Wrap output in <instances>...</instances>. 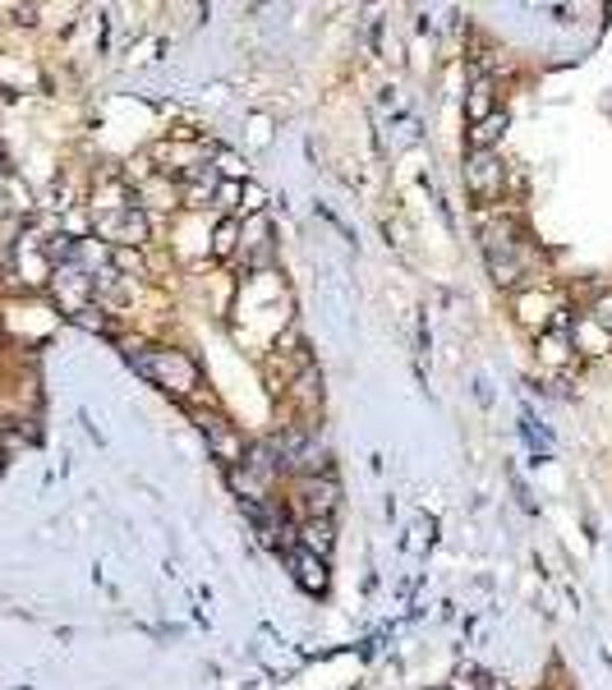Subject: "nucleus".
<instances>
[{
  "label": "nucleus",
  "mask_w": 612,
  "mask_h": 690,
  "mask_svg": "<svg viewBox=\"0 0 612 690\" xmlns=\"http://www.w3.org/2000/svg\"><path fill=\"white\" fill-rule=\"evenodd\" d=\"M129 364L144 373L148 383L167 387L171 396H194V392L203 387L199 364H194L184 350H171V346H134V350H129Z\"/></svg>",
  "instance_id": "1"
},
{
  "label": "nucleus",
  "mask_w": 612,
  "mask_h": 690,
  "mask_svg": "<svg viewBox=\"0 0 612 690\" xmlns=\"http://www.w3.org/2000/svg\"><path fill=\"white\" fill-rule=\"evenodd\" d=\"M484 249H488V268H492V276H498V285H521L534 268V249L507 222L484 230Z\"/></svg>",
  "instance_id": "2"
},
{
  "label": "nucleus",
  "mask_w": 612,
  "mask_h": 690,
  "mask_svg": "<svg viewBox=\"0 0 612 690\" xmlns=\"http://www.w3.org/2000/svg\"><path fill=\"white\" fill-rule=\"evenodd\" d=\"M465 189L479 203H492L502 194V157L498 152H469L465 157Z\"/></svg>",
  "instance_id": "3"
},
{
  "label": "nucleus",
  "mask_w": 612,
  "mask_h": 690,
  "mask_svg": "<svg viewBox=\"0 0 612 690\" xmlns=\"http://www.w3.org/2000/svg\"><path fill=\"white\" fill-rule=\"evenodd\" d=\"M98 235L111 245H138L148 235V222L138 217L134 207H106V212H98Z\"/></svg>",
  "instance_id": "4"
},
{
  "label": "nucleus",
  "mask_w": 612,
  "mask_h": 690,
  "mask_svg": "<svg viewBox=\"0 0 612 690\" xmlns=\"http://www.w3.org/2000/svg\"><path fill=\"white\" fill-rule=\"evenodd\" d=\"M199 428H203V438H207V446H212V451H217V456H222V461H226L230 470H235V465H240V461H245V451H249V446H245V438H240V433H235V428H230V423H226L222 415H212V419L203 415V423H199Z\"/></svg>",
  "instance_id": "5"
},
{
  "label": "nucleus",
  "mask_w": 612,
  "mask_h": 690,
  "mask_svg": "<svg viewBox=\"0 0 612 690\" xmlns=\"http://www.w3.org/2000/svg\"><path fill=\"white\" fill-rule=\"evenodd\" d=\"M299 507L309 520H332L337 511V484L332 479H304L299 484Z\"/></svg>",
  "instance_id": "6"
},
{
  "label": "nucleus",
  "mask_w": 612,
  "mask_h": 690,
  "mask_svg": "<svg viewBox=\"0 0 612 690\" xmlns=\"http://www.w3.org/2000/svg\"><path fill=\"white\" fill-rule=\"evenodd\" d=\"M291 566H295V576H299V585L304 589H327V566H322V557L318 553H309V548H291Z\"/></svg>",
  "instance_id": "7"
},
{
  "label": "nucleus",
  "mask_w": 612,
  "mask_h": 690,
  "mask_svg": "<svg viewBox=\"0 0 612 690\" xmlns=\"http://www.w3.org/2000/svg\"><path fill=\"white\" fill-rule=\"evenodd\" d=\"M507 134V115L492 111L488 121H479L475 129H469V152H492V143H498Z\"/></svg>",
  "instance_id": "8"
},
{
  "label": "nucleus",
  "mask_w": 612,
  "mask_h": 690,
  "mask_svg": "<svg viewBox=\"0 0 612 690\" xmlns=\"http://www.w3.org/2000/svg\"><path fill=\"white\" fill-rule=\"evenodd\" d=\"M492 111H498V106H492V83H488V79H479L475 88H469V98H465V115H469V125L488 121Z\"/></svg>",
  "instance_id": "9"
},
{
  "label": "nucleus",
  "mask_w": 612,
  "mask_h": 690,
  "mask_svg": "<svg viewBox=\"0 0 612 690\" xmlns=\"http://www.w3.org/2000/svg\"><path fill=\"white\" fill-rule=\"evenodd\" d=\"M235 245H240V222L226 217V222L217 226V240H212V253H217V258H230V253H235Z\"/></svg>",
  "instance_id": "10"
},
{
  "label": "nucleus",
  "mask_w": 612,
  "mask_h": 690,
  "mask_svg": "<svg viewBox=\"0 0 612 690\" xmlns=\"http://www.w3.org/2000/svg\"><path fill=\"white\" fill-rule=\"evenodd\" d=\"M548 295H525L521 299V318L530 323V327H548Z\"/></svg>",
  "instance_id": "11"
},
{
  "label": "nucleus",
  "mask_w": 612,
  "mask_h": 690,
  "mask_svg": "<svg viewBox=\"0 0 612 690\" xmlns=\"http://www.w3.org/2000/svg\"><path fill=\"white\" fill-rule=\"evenodd\" d=\"M590 323L603 331V337H612V291L594 299V308H590Z\"/></svg>",
  "instance_id": "12"
}]
</instances>
